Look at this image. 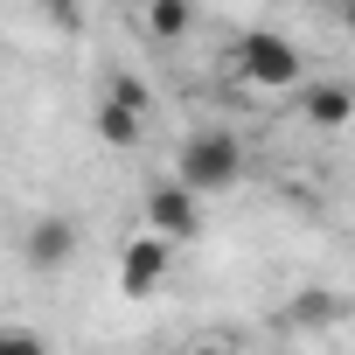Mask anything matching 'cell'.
<instances>
[{"label": "cell", "instance_id": "6da1fadb", "mask_svg": "<svg viewBox=\"0 0 355 355\" xmlns=\"http://www.w3.org/2000/svg\"><path fill=\"white\" fill-rule=\"evenodd\" d=\"M237 174H244V139L223 132V125H202V132H189L174 146V182L189 196H216V189L237 182Z\"/></svg>", "mask_w": 355, "mask_h": 355}, {"label": "cell", "instance_id": "7a4b0ae2", "mask_svg": "<svg viewBox=\"0 0 355 355\" xmlns=\"http://www.w3.org/2000/svg\"><path fill=\"white\" fill-rule=\"evenodd\" d=\"M230 70L244 77V84H300V49L286 42V35H272V28H251V35H237V49H230Z\"/></svg>", "mask_w": 355, "mask_h": 355}, {"label": "cell", "instance_id": "3957f363", "mask_svg": "<svg viewBox=\"0 0 355 355\" xmlns=\"http://www.w3.org/2000/svg\"><path fill=\"white\" fill-rule=\"evenodd\" d=\"M146 230H153V237H167V244H189V237H202V196H189L182 182H160V189H146Z\"/></svg>", "mask_w": 355, "mask_h": 355}, {"label": "cell", "instance_id": "277c9868", "mask_svg": "<svg viewBox=\"0 0 355 355\" xmlns=\"http://www.w3.org/2000/svg\"><path fill=\"white\" fill-rule=\"evenodd\" d=\"M167 258H174V251H167V237H153V230H146V237H132V244L119 251V293H125V300H146V293H160V279H167Z\"/></svg>", "mask_w": 355, "mask_h": 355}, {"label": "cell", "instance_id": "5b68a950", "mask_svg": "<svg viewBox=\"0 0 355 355\" xmlns=\"http://www.w3.org/2000/svg\"><path fill=\"white\" fill-rule=\"evenodd\" d=\"M21 258H28V272H63L77 258V223L70 216H35L28 237H21Z\"/></svg>", "mask_w": 355, "mask_h": 355}, {"label": "cell", "instance_id": "8992f818", "mask_svg": "<svg viewBox=\"0 0 355 355\" xmlns=\"http://www.w3.org/2000/svg\"><path fill=\"white\" fill-rule=\"evenodd\" d=\"M293 334H320V327H334V320H348V300L341 293H327V286H306V293H293L286 300V313H279Z\"/></svg>", "mask_w": 355, "mask_h": 355}, {"label": "cell", "instance_id": "52a82bcc", "mask_svg": "<svg viewBox=\"0 0 355 355\" xmlns=\"http://www.w3.org/2000/svg\"><path fill=\"white\" fill-rule=\"evenodd\" d=\"M91 125H98V139H105V146H119V153H132V146L146 139V112H132L125 98L91 105Z\"/></svg>", "mask_w": 355, "mask_h": 355}, {"label": "cell", "instance_id": "ba28073f", "mask_svg": "<svg viewBox=\"0 0 355 355\" xmlns=\"http://www.w3.org/2000/svg\"><path fill=\"white\" fill-rule=\"evenodd\" d=\"M300 119L306 125H348L355 119V91L348 84H306L300 91Z\"/></svg>", "mask_w": 355, "mask_h": 355}, {"label": "cell", "instance_id": "9c48e42d", "mask_svg": "<svg viewBox=\"0 0 355 355\" xmlns=\"http://www.w3.org/2000/svg\"><path fill=\"white\" fill-rule=\"evenodd\" d=\"M139 28L160 35V42H174V35H189V28H196V8H182V0H146Z\"/></svg>", "mask_w": 355, "mask_h": 355}, {"label": "cell", "instance_id": "30bf717a", "mask_svg": "<svg viewBox=\"0 0 355 355\" xmlns=\"http://www.w3.org/2000/svg\"><path fill=\"white\" fill-rule=\"evenodd\" d=\"M0 355H49L35 327H0Z\"/></svg>", "mask_w": 355, "mask_h": 355}, {"label": "cell", "instance_id": "8fae6325", "mask_svg": "<svg viewBox=\"0 0 355 355\" xmlns=\"http://www.w3.org/2000/svg\"><path fill=\"white\" fill-rule=\"evenodd\" d=\"M189 355H237V348H223V341H202V348H189Z\"/></svg>", "mask_w": 355, "mask_h": 355}, {"label": "cell", "instance_id": "7c38bea8", "mask_svg": "<svg viewBox=\"0 0 355 355\" xmlns=\"http://www.w3.org/2000/svg\"><path fill=\"white\" fill-rule=\"evenodd\" d=\"M341 21H348V28H355V8H348V15H341Z\"/></svg>", "mask_w": 355, "mask_h": 355}]
</instances>
